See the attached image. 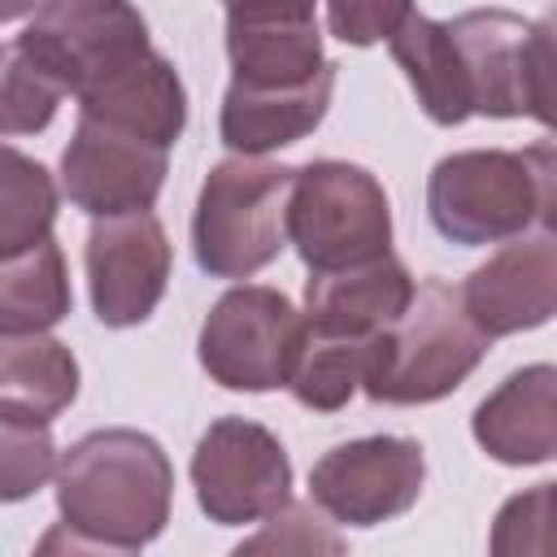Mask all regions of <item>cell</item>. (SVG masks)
<instances>
[{
    "label": "cell",
    "mask_w": 557,
    "mask_h": 557,
    "mask_svg": "<svg viewBox=\"0 0 557 557\" xmlns=\"http://www.w3.org/2000/svg\"><path fill=\"white\" fill-rule=\"evenodd\" d=\"M170 457L152 435L131 426L83 435L57 466V509L65 527L117 548L157 540L170 522Z\"/></svg>",
    "instance_id": "cell-1"
},
{
    "label": "cell",
    "mask_w": 557,
    "mask_h": 557,
    "mask_svg": "<svg viewBox=\"0 0 557 557\" xmlns=\"http://www.w3.org/2000/svg\"><path fill=\"white\" fill-rule=\"evenodd\" d=\"M487 344L461 287L426 278L413 305L370 344L361 387L379 405H431L470 379Z\"/></svg>",
    "instance_id": "cell-2"
},
{
    "label": "cell",
    "mask_w": 557,
    "mask_h": 557,
    "mask_svg": "<svg viewBox=\"0 0 557 557\" xmlns=\"http://www.w3.org/2000/svg\"><path fill=\"white\" fill-rule=\"evenodd\" d=\"M296 170L226 157L209 170L191 213L196 265L209 278H248L270 265L287 244V200Z\"/></svg>",
    "instance_id": "cell-3"
},
{
    "label": "cell",
    "mask_w": 557,
    "mask_h": 557,
    "mask_svg": "<svg viewBox=\"0 0 557 557\" xmlns=\"http://www.w3.org/2000/svg\"><path fill=\"white\" fill-rule=\"evenodd\" d=\"M287 239L313 274L352 270L387 257L392 209L379 178L348 161H309L287 200Z\"/></svg>",
    "instance_id": "cell-4"
},
{
    "label": "cell",
    "mask_w": 557,
    "mask_h": 557,
    "mask_svg": "<svg viewBox=\"0 0 557 557\" xmlns=\"http://www.w3.org/2000/svg\"><path fill=\"white\" fill-rule=\"evenodd\" d=\"M305 313L274 287H231L200 326V366L231 392L292 387L305 352Z\"/></svg>",
    "instance_id": "cell-5"
},
{
    "label": "cell",
    "mask_w": 557,
    "mask_h": 557,
    "mask_svg": "<svg viewBox=\"0 0 557 557\" xmlns=\"http://www.w3.org/2000/svg\"><path fill=\"white\" fill-rule=\"evenodd\" d=\"M9 48H17L74 100L104 83L109 74H117L122 65H131L135 57L152 52L144 17L117 0L39 4Z\"/></svg>",
    "instance_id": "cell-6"
},
{
    "label": "cell",
    "mask_w": 557,
    "mask_h": 557,
    "mask_svg": "<svg viewBox=\"0 0 557 557\" xmlns=\"http://www.w3.org/2000/svg\"><path fill=\"white\" fill-rule=\"evenodd\" d=\"M426 213L431 226L461 248L522 235L535 218V187L522 152L470 148L435 161L426 178Z\"/></svg>",
    "instance_id": "cell-7"
},
{
    "label": "cell",
    "mask_w": 557,
    "mask_h": 557,
    "mask_svg": "<svg viewBox=\"0 0 557 557\" xmlns=\"http://www.w3.org/2000/svg\"><path fill=\"white\" fill-rule=\"evenodd\" d=\"M196 500L218 527H244L292 505V461L283 444L248 418H218L191 453Z\"/></svg>",
    "instance_id": "cell-8"
},
{
    "label": "cell",
    "mask_w": 557,
    "mask_h": 557,
    "mask_svg": "<svg viewBox=\"0 0 557 557\" xmlns=\"http://www.w3.org/2000/svg\"><path fill=\"white\" fill-rule=\"evenodd\" d=\"M426 479V457L405 435H366L331 448L309 470V492L322 513L348 527H379L405 513Z\"/></svg>",
    "instance_id": "cell-9"
},
{
    "label": "cell",
    "mask_w": 557,
    "mask_h": 557,
    "mask_svg": "<svg viewBox=\"0 0 557 557\" xmlns=\"http://www.w3.org/2000/svg\"><path fill=\"white\" fill-rule=\"evenodd\" d=\"M165 152L170 148H157L139 135L78 117L74 139L61 152V187L70 205L91 213L96 222L148 213L170 170Z\"/></svg>",
    "instance_id": "cell-10"
},
{
    "label": "cell",
    "mask_w": 557,
    "mask_h": 557,
    "mask_svg": "<svg viewBox=\"0 0 557 557\" xmlns=\"http://www.w3.org/2000/svg\"><path fill=\"white\" fill-rule=\"evenodd\" d=\"M91 309L104 326H139L170 283V239L152 213L100 218L87 235Z\"/></svg>",
    "instance_id": "cell-11"
},
{
    "label": "cell",
    "mask_w": 557,
    "mask_h": 557,
    "mask_svg": "<svg viewBox=\"0 0 557 557\" xmlns=\"http://www.w3.org/2000/svg\"><path fill=\"white\" fill-rule=\"evenodd\" d=\"M226 57L239 87L287 91L322 78L331 61L322 57L318 13L309 4L292 9H226Z\"/></svg>",
    "instance_id": "cell-12"
},
{
    "label": "cell",
    "mask_w": 557,
    "mask_h": 557,
    "mask_svg": "<svg viewBox=\"0 0 557 557\" xmlns=\"http://www.w3.org/2000/svg\"><path fill=\"white\" fill-rule=\"evenodd\" d=\"M461 296L487 339L553 322L557 318V235L505 244L461 283Z\"/></svg>",
    "instance_id": "cell-13"
},
{
    "label": "cell",
    "mask_w": 557,
    "mask_h": 557,
    "mask_svg": "<svg viewBox=\"0 0 557 557\" xmlns=\"http://www.w3.org/2000/svg\"><path fill=\"white\" fill-rule=\"evenodd\" d=\"M413 278L409 270L387 252L370 265L309 274L305 283V326L313 335L331 339H379L409 305H413Z\"/></svg>",
    "instance_id": "cell-14"
},
{
    "label": "cell",
    "mask_w": 557,
    "mask_h": 557,
    "mask_svg": "<svg viewBox=\"0 0 557 557\" xmlns=\"http://www.w3.org/2000/svg\"><path fill=\"white\" fill-rule=\"evenodd\" d=\"M474 440L500 466H540L557 457V366L513 370L479 409Z\"/></svg>",
    "instance_id": "cell-15"
},
{
    "label": "cell",
    "mask_w": 557,
    "mask_h": 557,
    "mask_svg": "<svg viewBox=\"0 0 557 557\" xmlns=\"http://www.w3.org/2000/svg\"><path fill=\"white\" fill-rule=\"evenodd\" d=\"M78 117H91L100 126L139 135L157 148H170L183 135L187 122V96L174 74V65L161 52H144L91 91L78 96Z\"/></svg>",
    "instance_id": "cell-16"
},
{
    "label": "cell",
    "mask_w": 557,
    "mask_h": 557,
    "mask_svg": "<svg viewBox=\"0 0 557 557\" xmlns=\"http://www.w3.org/2000/svg\"><path fill=\"white\" fill-rule=\"evenodd\" d=\"M331 91H335V65L322 78L305 87H287V91H252V87L231 83L222 96V117H218L222 144L235 157H261V152L287 148L326 117Z\"/></svg>",
    "instance_id": "cell-17"
},
{
    "label": "cell",
    "mask_w": 557,
    "mask_h": 557,
    "mask_svg": "<svg viewBox=\"0 0 557 557\" xmlns=\"http://www.w3.org/2000/svg\"><path fill=\"white\" fill-rule=\"evenodd\" d=\"M387 48H392L396 65L405 70V78L431 122L461 126L466 117H474V87H470L466 61L444 22H431L426 13L409 9L405 22L392 30Z\"/></svg>",
    "instance_id": "cell-18"
},
{
    "label": "cell",
    "mask_w": 557,
    "mask_h": 557,
    "mask_svg": "<svg viewBox=\"0 0 557 557\" xmlns=\"http://www.w3.org/2000/svg\"><path fill=\"white\" fill-rule=\"evenodd\" d=\"M444 26L466 61V74L474 87V113L522 117L518 113V48L531 22H522L509 9H474Z\"/></svg>",
    "instance_id": "cell-19"
},
{
    "label": "cell",
    "mask_w": 557,
    "mask_h": 557,
    "mask_svg": "<svg viewBox=\"0 0 557 557\" xmlns=\"http://www.w3.org/2000/svg\"><path fill=\"white\" fill-rule=\"evenodd\" d=\"M78 396V361L52 335H9L0 348V413L48 426Z\"/></svg>",
    "instance_id": "cell-20"
},
{
    "label": "cell",
    "mask_w": 557,
    "mask_h": 557,
    "mask_svg": "<svg viewBox=\"0 0 557 557\" xmlns=\"http://www.w3.org/2000/svg\"><path fill=\"white\" fill-rule=\"evenodd\" d=\"M70 313V278L57 239L0 265V335H44Z\"/></svg>",
    "instance_id": "cell-21"
},
{
    "label": "cell",
    "mask_w": 557,
    "mask_h": 557,
    "mask_svg": "<svg viewBox=\"0 0 557 557\" xmlns=\"http://www.w3.org/2000/svg\"><path fill=\"white\" fill-rule=\"evenodd\" d=\"M57 218V187L39 161L4 148V178H0V257H22L52 239Z\"/></svg>",
    "instance_id": "cell-22"
},
{
    "label": "cell",
    "mask_w": 557,
    "mask_h": 557,
    "mask_svg": "<svg viewBox=\"0 0 557 557\" xmlns=\"http://www.w3.org/2000/svg\"><path fill=\"white\" fill-rule=\"evenodd\" d=\"M374 344V339H370ZM370 344L357 339H331V335H305V352L296 361L292 374V396L305 409L318 413H335L352 400V392L366 379V361H370Z\"/></svg>",
    "instance_id": "cell-23"
},
{
    "label": "cell",
    "mask_w": 557,
    "mask_h": 557,
    "mask_svg": "<svg viewBox=\"0 0 557 557\" xmlns=\"http://www.w3.org/2000/svg\"><path fill=\"white\" fill-rule=\"evenodd\" d=\"M487 557H557V483H535L500 505Z\"/></svg>",
    "instance_id": "cell-24"
},
{
    "label": "cell",
    "mask_w": 557,
    "mask_h": 557,
    "mask_svg": "<svg viewBox=\"0 0 557 557\" xmlns=\"http://www.w3.org/2000/svg\"><path fill=\"white\" fill-rule=\"evenodd\" d=\"M231 557H348V548L313 505L292 500L278 513H270L261 531L235 544Z\"/></svg>",
    "instance_id": "cell-25"
},
{
    "label": "cell",
    "mask_w": 557,
    "mask_h": 557,
    "mask_svg": "<svg viewBox=\"0 0 557 557\" xmlns=\"http://www.w3.org/2000/svg\"><path fill=\"white\" fill-rule=\"evenodd\" d=\"M518 113L557 131V4L544 9L518 48Z\"/></svg>",
    "instance_id": "cell-26"
},
{
    "label": "cell",
    "mask_w": 557,
    "mask_h": 557,
    "mask_svg": "<svg viewBox=\"0 0 557 557\" xmlns=\"http://www.w3.org/2000/svg\"><path fill=\"white\" fill-rule=\"evenodd\" d=\"M57 448L48 426L26 422V418H4L0 413V470H4V500H22L35 487H44L57 474Z\"/></svg>",
    "instance_id": "cell-27"
},
{
    "label": "cell",
    "mask_w": 557,
    "mask_h": 557,
    "mask_svg": "<svg viewBox=\"0 0 557 557\" xmlns=\"http://www.w3.org/2000/svg\"><path fill=\"white\" fill-rule=\"evenodd\" d=\"M61 87L35 70L17 48L4 52V87H0V131L4 135H26V131H44L61 104Z\"/></svg>",
    "instance_id": "cell-28"
},
{
    "label": "cell",
    "mask_w": 557,
    "mask_h": 557,
    "mask_svg": "<svg viewBox=\"0 0 557 557\" xmlns=\"http://www.w3.org/2000/svg\"><path fill=\"white\" fill-rule=\"evenodd\" d=\"M409 4H331L326 22L344 44H374V39H392V30L405 22Z\"/></svg>",
    "instance_id": "cell-29"
},
{
    "label": "cell",
    "mask_w": 557,
    "mask_h": 557,
    "mask_svg": "<svg viewBox=\"0 0 557 557\" xmlns=\"http://www.w3.org/2000/svg\"><path fill=\"white\" fill-rule=\"evenodd\" d=\"M522 165L535 187V218L557 235V135L522 148Z\"/></svg>",
    "instance_id": "cell-30"
},
{
    "label": "cell",
    "mask_w": 557,
    "mask_h": 557,
    "mask_svg": "<svg viewBox=\"0 0 557 557\" xmlns=\"http://www.w3.org/2000/svg\"><path fill=\"white\" fill-rule=\"evenodd\" d=\"M30 557H135V553L117 548V544H104V540H91V535H83V531L61 522V527H48L39 535Z\"/></svg>",
    "instance_id": "cell-31"
}]
</instances>
